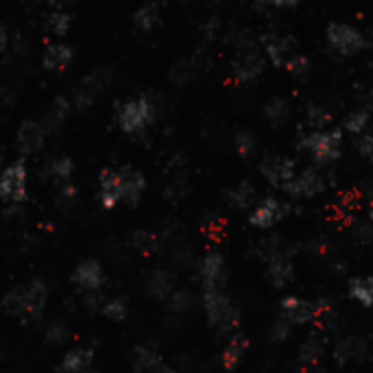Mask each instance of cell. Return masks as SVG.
<instances>
[{"label":"cell","instance_id":"1","mask_svg":"<svg viewBox=\"0 0 373 373\" xmlns=\"http://www.w3.org/2000/svg\"><path fill=\"white\" fill-rule=\"evenodd\" d=\"M48 301V286L42 280H33L28 284L14 286L0 301L3 310H7L11 317H18L22 321L38 319Z\"/></svg>","mask_w":373,"mask_h":373},{"label":"cell","instance_id":"2","mask_svg":"<svg viewBox=\"0 0 373 373\" xmlns=\"http://www.w3.org/2000/svg\"><path fill=\"white\" fill-rule=\"evenodd\" d=\"M203 308H206L208 323L219 334H233L238 330L241 310L233 306L223 288H203Z\"/></svg>","mask_w":373,"mask_h":373},{"label":"cell","instance_id":"3","mask_svg":"<svg viewBox=\"0 0 373 373\" xmlns=\"http://www.w3.org/2000/svg\"><path fill=\"white\" fill-rule=\"evenodd\" d=\"M260 258L266 262V270H268V280L275 288H286L293 280H295V266L293 260L288 258L282 241L270 238L264 241L260 245Z\"/></svg>","mask_w":373,"mask_h":373},{"label":"cell","instance_id":"4","mask_svg":"<svg viewBox=\"0 0 373 373\" xmlns=\"http://www.w3.org/2000/svg\"><path fill=\"white\" fill-rule=\"evenodd\" d=\"M301 149L308 151L310 157L321 166L334 164L343 153V133H341V129L312 131L301 140Z\"/></svg>","mask_w":373,"mask_h":373},{"label":"cell","instance_id":"5","mask_svg":"<svg viewBox=\"0 0 373 373\" xmlns=\"http://www.w3.org/2000/svg\"><path fill=\"white\" fill-rule=\"evenodd\" d=\"M155 118V105L147 96L129 98L127 103L118 110V125L127 135H140L145 133Z\"/></svg>","mask_w":373,"mask_h":373},{"label":"cell","instance_id":"6","mask_svg":"<svg viewBox=\"0 0 373 373\" xmlns=\"http://www.w3.org/2000/svg\"><path fill=\"white\" fill-rule=\"evenodd\" d=\"M325 40H327V46L341 57H354V55L362 53L367 46V40H364L362 33L356 26L345 24V22L327 24Z\"/></svg>","mask_w":373,"mask_h":373},{"label":"cell","instance_id":"7","mask_svg":"<svg viewBox=\"0 0 373 373\" xmlns=\"http://www.w3.org/2000/svg\"><path fill=\"white\" fill-rule=\"evenodd\" d=\"M26 182L28 173L24 162H11L0 173V199L7 203H22L26 199Z\"/></svg>","mask_w":373,"mask_h":373},{"label":"cell","instance_id":"8","mask_svg":"<svg viewBox=\"0 0 373 373\" xmlns=\"http://www.w3.org/2000/svg\"><path fill=\"white\" fill-rule=\"evenodd\" d=\"M325 177L317 171V168H306V171L297 173L286 186L284 192L293 199H315L325 190Z\"/></svg>","mask_w":373,"mask_h":373},{"label":"cell","instance_id":"9","mask_svg":"<svg viewBox=\"0 0 373 373\" xmlns=\"http://www.w3.org/2000/svg\"><path fill=\"white\" fill-rule=\"evenodd\" d=\"M278 319L286 321L290 327L306 325V323H310V321L317 319V303H312L308 299H301V297H295V295L284 297Z\"/></svg>","mask_w":373,"mask_h":373},{"label":"cell","instance_id":"10","mask_svg":"<svg viewBox=\"0 0 373 373\" xmlns=\"http://www.w3.org/2000/svg\"><path fill=\"white\" fill-rule=\"evenodd\" d=\"M199 275L203 288H223L229 275L227 260L219 251H208L199 264Z\"/></svg>","mask_w":373,"mask_h":373},{"label":"cell","instance_id":"11","mask_svg":"<svg viewBox=\"0 0 373 373\" xmlns=\"http://www.w3.org/2000/svg\"><path fill=\"white\" fill-rule=\"evenodd\" d=\"M260 173L262 177L275 188H282L297 175V168H295V162L288 159V157H280V155H266L262 162H260Z\"/></svg>","mask_w":373,"mask_h":373},{"label":"cell","instance_id":"12","mask_svg":"<svg viewBox=\"0 0 373 373\" xmlns=\"http://www.w3.org/2000/svg\"><path fill=\"white\" fill-rule=\"evenodd\" d=\"M147 190V179L140 171H135L131 166L120 168V203L129 208L140 206V201Z\"/></svg>","mask_w":373,"mask_h":373},{"label":"cell","instance_id":"13","mask_svg":"<svg viewBox=\"0 0 373 373\" xmlns=\"http://www.w3.org/2000/svg\"><path fill=\"white\" fill-rule=\"evenodd\" d=\"M46 127L44 122H38V120H24L16 133V149L22 153V155H33L38 153L44 142H46Z\"/></svg>","mask_w":373,"mask_h":373},{"label":"cell","instance_id":"14","mask_svg":"<svg viewBox=\"0 0 373 373\" xmlns=\"http://www.w3.org/2000/svg\"><path fill=\"white\" fill-rule=\"evenodd\" d=\"M284 216H286L284 203L275 196H268V199H262L253 208V212L249 216V223L256 229H270V227H275Z\"/></svg>","mask_w":373,"mask_h":373},{"label":"cell","instance_id":"15","mask_svg":"<svg viewBox=\"0 0 373 373\" xmlns=\"http://www.w3.org/2000/svg\"><path fill=\"white\" fill-rule=\"evenodd\" d=\"M264 51H266V57L270 59V63L278 65V68H284L288 63V59L299 53L297 42L290 36H278V33H270V36L264 38Z\"/></svg>","mask_w":373,"mask_h":373},{"label":"cell","instance_id":"16","mask_svg":"<svg viewBox=\"0 0 373 373\" xmlns=\"http://www.w3.org/2000/svg\"><path fill=\"white\" fill-rule=\"evenodd\" d=\"M73 282L88 293L100 290V286L105 284V270L100 266L98 260H83L73 273Z\"/></svg>","mask_w":373,"mask_h":373},{"label":"cell","instance_id":"17","mask_svg":"<svg viewBox=\"0 0 373 373\" xmlns=\"http://www.w3.org/2000/svg\"><path fill=\"white\" fill-rule=\"evenodd\" d=\"M98 203L100 208L114 210L120 203V171L105 168L98 177Z\"/></svg>","mask_w":373,"mask_h":373},{"label":"cell","instance_id":"18","mask_svg":"<svg viewBox=\"0 0 373 373\" xmlns=\"http://www.w3.org/2000/svg\"><path fill=\"white\" fill-rule=\"evenodd\" d=\"M145 286H147V293L153 299L168 301V299H171V295L175 293V275H173V270H168L164 266L153 268L151 273L147 275V280H145Z\"/></svg>","mask_w":373,"mask_h":373},{"label":"cell","instance_id":"19","mask_svg":"<svg viewBox=\"0 0 373 373\" xmlns=\"http://www.w3.org/2000/svg\"><path fill=\"white\" fill-rule=\"evenodd\" d=\"M264 70V61L260 57V53L253 51H245L233 63V79L238 83H251L256 81Z\"/></svg>","mask_w":373,"mask_h":373},{"label":"cell","instance_id":"20","mask_svg":"<svg viewBox=\"0 0 373 373\" xmlns=\"http://www.w3.org/2000/svg\"><path fill=\"white\" fill-rule=\"evenodd\" d=\"M367 350H369V343L362 336H343L341 341L334 345V360L336 364H350L364 358Z\"/></svg>","mask_w":373,"mask_h":373},{"label":"cell","instance_id":"21","mask_svg":"<svg viewBox=\"0 0 373 373\" xmlns=\"http://www.w3.org/2000/svg\"><path fill=\"white\" fill-rule=\"evenodd\" d=\"M258 201V190L251 182H241L236 184L233 188H229L225 192V203L231 208V210H249L256 206Z\"/></svg>","mask_w":373,"mask_h":373},{"label":"cell","instance_id":"22","mask_svg":"<svg viewBox=\"0 0 373 373\" xmlns=\"http://www.w3.org/2000/svg\"><path fill=\"white\" fill-rule=\"evenodd\" d=\"M129 362L133 367V371H138V373H157L164 367L159 352H155L149 345L133 347L131 354H129Z\"/></svg>","mask_w":373,"mask_h":373},{"label":"cell","instance_id":"23","mask_svg":"<svg viewBox=\"0 0 373 373\" xmlns=\"http://www.w3.org/2000/svg\"><path fill=\"white\" fill-rule=\"evenodd\" d=\"M73 57H75V51L68 44H48L42 55V65L48 73H61L70 65Z\"/></svg>","mask_w":373,"mask_h":373},{"label":"cell","instance_id":"24","mask_svg":"<svg viewBox=\"0 0 373 373\" xmlns=\"http://www.w3.org/2000/svg\"><path fill=\"white\" fill-rule=\"evenodd\" d=\"M92 362H94V352L88 347H77L61 358L59 371L61 373H85L88 369H92Z\"/></svg>","mask_w":373,"mask_h":373},{"label":"cell","instance_id":"25","mask_svg":"<svg viewBox=\"0 0 373 373\" xmlns=\"http://www.w3.org/2000/svg\"><path fill=\"white\" fill-rule=\"evenodd\" d=\"M44 173L48 179H53L55 184L63 186V184H70L73 179V173H75V164L70 157H55V159H48L46 162V168H44Z\"/></svg>","mask_w":373,"mask_h":373},{"label":"cell","instance_id":"26","mask_svg":"<svg viewBox=\"0 0 373 373\" xmlns=\"http://www.w3.org/2000/svg\"><path fill=\"white\" fill-rule=\"evenodd\" d=\"M245 352H247V341H245V336L233 334V336L229 338L227 347H225L223 354H221V364H223L227 371H233L236 367H238V364L243 362Z\"/></svg>","mask_w":373,"mask_h":373},{"label":"cell","instance_id":"27","mask_svg":"<svg viewBox=\"0 0 373 373\" xmlns=\"http://www.w3.org/2000/svg\"><path fill=\"white\" fill-rule=\"evenodd\" d=\"M347 293H350V297L354 301L360 303V306L371 308L373 306V278L367 275V278H354V280H350Z\"/></svg>","mask_w":373,"mask_h":373},{"label":"cell","instance_id":"28","mask_svg":"<svg viewBox=\"0 0 373 373\" xmlns=\"http://www.w3.org/2000/svg\"><path fill=\"white\" fill-rule=\"evenodd\" d=\"M129 245H131V249L149 256V253H155L162 247V238L153 231H133Z\"/></svg>","mask_w":373,"mask_h":373},{"label":"cell","instance_id":"29","mask_svg":"<svg viewBox=\"0 0 373 373\" xmlns=\"http://www.w3.org/2000/svg\"><path fill=\"white\" fill-rule=\"evenodd\" d=\"M290 116V107L284 98H273L268 100V103L264 105V118L270 122V125H284Z\"/></svg>","mask_w":373,"mask_h":373},{"label":"cell","instance_id":"30","mask_svg":"<svg viewBox=\"0 0 373 373\" xmlns=\"http://www.w3.org/2000/svg\"><path fill=\"white\" fill-rule=\"evenodd\" d=\"M321 356H323V343H321L319 336L312 334L310 338H306V343L301 345V350H299V360H301L303 367H310V364H317Z\"/></svg>","mask_w":373,"mask_h":373},{"label":"cell","instance_id":"31","mask_svg":"<svg viewBox=\"0 0 373 373\" xmlns=\"http://www.w3.org/2000/svg\"><path fill=\"white\" fill-rule=\"evenodd\" d=\"M44 338H46V343L53 345V347H61L68 343V338H70V327H68L63 321H55L46 327L44 332Z\"/></svg>","mask_w":373,"mask_h":373},{"label":"cell","instance_id":"32","mask_svg":"<svg viewBox=\"0 0 373 373\" xmlns=\"http://www.w3.org/2000/svg\"><path fill=\"white\" fill-rule=\"evenodd\" d=\"M100 312H103L110 321H116V323L125 321L127 315H129L127 299H122V297H112V299H107L105 306H103V310H100Z\"/></svg>","mask_w":373,"mask_h":373},{"label":"cell","instance_id":"33","mask_svg":"<svg viewBox=\"0 0 373 373\" xmlns=\"http://www.w3.org/2000/svg\"><path fill=\"white\" fill-rule=\"evenodd\" d=\"M68 112H70V103L63 98V96H59L55 103H53V107H51V114H48V122L44 125L46 127V131H51V129H55V127H59L63 120H65V116H68Z\"/></svg>","mask_w":373,"mask_h":373},{"label":"cell","instance_id":"34","mask_svg":"<svg viewBox=\"0 0 373 373\" xmlns=\"http://www.w3.org/2000/svg\"><path fill=\"white\" fill-rule=\"evenodd\" d=\"M369 120H371V114L367 110H356L345 118V129L352 135H362L364 129L369 127Z\"/></svg>","mask_w":373,"mask_h":373},{"label":"cell","instance_id":"35","mask_svg":"<svg viewBox=\"0 0 373 373\" xmlns=\"http://www.w3.org/2000/svg\"><path fill=\"white\" fill-rule=\"evenodd\" d=\"M166 303H168V308H171L173 312L184 315V312H188V310L192 308L194 297H192L188 290H177V288H175V293L171 295V299H168Z\"/></svg>","mask_w":373,"mask_h":373},{"label":"cell","instance_id":"36","mask_svg":"<svg viewBox=\"0 0 373 373\" xmlns=\"http://www.w3.org/2000/svg\"><path fill=\"white\" fill-rule=\"evenodd\" d=\"M233 145H236V151H238L241 157H251L258 149V142L249 131H241L238 135H236Z\"/></svg>","mask_w":373,"mask_h":373},{"label":"cell","instance_id":"37","mask_svg":"<svg viewBox=\"0 0 373 373\" xmlns=\"http://www.w3.org/2000/svg\"><path fill=\"white\" fill-rule=\"evenodd\" d=\"M330 122H332V114H330L325 107H321V105H312V107L308 110V125H310L315 131L325 129Z\"/></svg>","mask_w":373,"mask_h":373},{"label":"cell","instance_id":"38","mask_svg":"<svg viewBox=\"0 0 373 373\" xmlns=\"http://www.w3.org/2000/svg\"><path fill=\"white\" fill-rule=\"evenodd\" d=\"M284 70L290 73L293 77H301V75H306V73L310 70V61H308L306 55L297 53V55H293V57L288 59V63L284 65Z\"/></svg>","mask_w":373,"mask_h":373},{"label":"cell","instance_id":"39","mask_svg":"<svg viewBox=\"0 0 373 373\" xmlns=\"http://www.w3.org/2000/svg\"><path fill=\"white\" fill-rule=\"evenodd\" d=\"M157 20H159V18H157V9L151 7V5L145 7V9H140L138 16H135V22H138V26H140L142 31H147V33L153 31V26L157 24Z\"/></svg>","mask_w":373,"mask_h":373},{"label":"cell","instance_id":"40","mask_svg":"<svg viewBox=\"0 0 373 373\" xmlns=\"http://www.w3.org/2000/svg\"><path fill=\"white\" fill-rule=\"evenodd\" d=\"M356 151L360 153L362 159L373 164V133H362L356 140Z\"/></svg>","mask_w":373,"mask_h":373},{"label":"cell","instance_id":"41","mask_svg":"<svg viewBox=\"0 0 373 373\" xmlns=\"http://www.w3.org/2000/svg\"><path fill=\"white\" fill-rule=\"evenodd\" d=\"M293 330L295 327H290L286 321H282V319H278L275 323H273V327H270V338H273L275 343H284L286 338L293 334Z\"/></svg>","mask_w":373,"mask_h":373},{"label":"cell","instance_id":"42","mask_svg":"<svg viewBox=\"0 0 373 373\" xmlns=\"http://www.w3.org/2000/svg\"><path fill=\"white\" fill-rule=\"evenodd\" d=\"M48 26L53 28V33H57V36H65L68 26H70V18L65 14H53L48 18Z\"/></svg>","mask_w":373,"mask_h":373},{"label":"cell","instance_id":"43","mask_svg":"<svg viewBox=\"0 0 373 373\" xmlns=\"http://www.w3.org/2000/svg\"><path fill=\"white\" fill-rule=\"evenodd\" d=\"M105 301H107V297H103L98 290H94V293H88L85 306H88L90 310H94V312H100V310H103V306H105Z\"/></svg>","mask_w":373,"mask_h":373},{"label":"cell","instance_id":"44","mask_svg":"<svg viewBox=\"0 0 373 373\" xmlns=\"http://www.w3.org/2000/svg\"><path fill=\"white\" fill-rule=\"evenodd\" d=\"M356 241H358L360 245L373 243V227L367 225V223H360V225L356 227Z\"/></svg>","mask_w":373,"mask_h":373},{"label":"cell","instance_id":"45","mask_svg":"<svg viewBox=\"0 0 373 373\" xmlns=\"http://www.w3.org/2000/svg\"><path fill=\"white\" fill-rule=\"evenodd\" d=\"M264 5H273V7H282V9H290V7H297L299 0H260Z\"/></svg>","mask_w":373,"mask_h":373},{"label":"cell","instance_id":"46","mask_svg":"<svg viewBox=\"0 0 373 373\" xmlns=\"http://www.w3.org/2000/svg\"><path fill=\"white\" fill-rule=\"evenodd\" d=\"M9 46V36H7V28L0 24V53H5Z\"/></svg>","mask_w":373,"mask_h":373},{"label":"cell","instance_id":"47","mask_svg":"<svg viewBox=\"0 0 373 373\" xmlns=\"http://www.w3.org/2000/svg\"><path fill=\"white\" fill-rule=\"evenodd\" d=\"M295 373H319V371H315L312 367H301L299 371H295Z\"/></svg>","mask_w":373,"mask_h":373},{"label":"cell","instance_id":"48","mask_svg":"<svg viewBox=\"0 0 373 373\" xmlns=\"http://www.w3.org/2000/svg\"><path fill=\"white\" fill-rule=\"evenodd\" d=\"M157 373H179V371H173V369H166V367H162Z\"/></svg>","mask_w":373,"mask_h":373},{"label":"cell","instance_id":"49","mask_svg":"<svg viewBox=\"0 0 373 373\" xmlns=\"http://www.w3.org/2000/svg\"><path fill=\"white\" fill-rule=\"evenodd\" d=\"M42 3H48V5H57V3H61V0H42Z\"/></svg>","mask_w":373,"mask_h":373},{"label":"cell","instance_id":"50","mask_svg":"<svg viewBox=\"0 0 373 373\" xmlns=\"http://www.w3.org/2000/svg\"><path fill=\"white\" fill-rule=\"evenodd\" d=\"M85 373H98V371H96V369H94V367H92V369H88V371H85Z\"/></svg>","mask_w":373,"mask_h":373},{"label":"cell","instance_id":"51","mask_svg":"<svg viewBox=\"0 0 373 373\" xmlns=\"http://www.w3.org/2000/svg\"><path fill=\"white\" fill-rule=\"evenodd\" d=\"M371 219H373V208H371Z\"/></svg>","mask_w":373,"mask_h":373}]
</instances>
